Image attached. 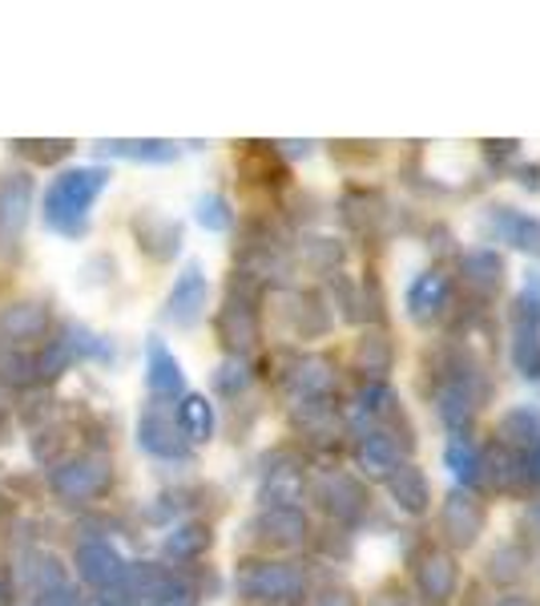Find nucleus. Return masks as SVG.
<instances>
[{"label": "nucleus", "mask_w": 540, "mask_h": 606, "mask_svg": "<svg viewBox=\"0 0 540 606\" xmlns=\"http://www.w3.org/2000/svg\"><path fill=\"white\" fill-rule=\"evenodd\" d=\"M431 166L440 170L444 179L448 182H456L463 174V170H468V154H452V158H444V154H431Z\"/></svg>", "instance_id": "obj_28"}, {"label": "nucleus", "mask_w": 540, "mask_h": 606, "mask_svg": "<svg viewBox=\"0 0 540 606\" xmlns=\"http://www.w3.org/2000/svg\"><path fill=\"white\" fill-rule=\"evenodd\" d=\"M468 271H476L480 283H492L500 280V259L492 251H480V255H468Z\"/></svg>", "instance_id": "obj_26"}, {"label": "nucleus", "mask_w": 540, "mask_h": 606, "mask_svg": "<svg viewBox=\"0 0 540 606\" xmlns=\"http://www.w3.org/2000/svg\"><path fill=\"white\" fill-rule=\"evenodd\" d=\"M73 566H78L81 583L101 590V595H110V590H122L125 583V558L113 551L110 542H81L78 554H73Z\"/></svg>", "instance_id": "obj_4"}, {"label": "nucleus", "mask_w": 540, "mask_h": 606, "mask_svg": "<svg viewBox=\"0 0 540 606\" xmlns=\"http://www.w3.org/2000/svg\"><path fill=\"white\" fill-rule=\"evenodd\" d=\"M53 315H49V303L44 300H17L0 312V340L12 344V349H24L49 332Z\"/></svg>", "instance_id": "obj_7"}, {"label": "nucleus", "mask_w": 540, "mask_h": 606, "mask_svg": "<svg viewBox=\"0 0 540 606\" xmlns=\"http://www.w3.org/2000/svg\"><path fill=\"white\" fill-rule=\"evenodd\" d=\"M110 186V170L105 166H73L61 170L53 186L44 191V223L53 226L57 235L78 239L85 231V219L93 211V202Z\"/></svg>", "instance_id": "obj_1"}, {"label": "nucleus", "mask_w": 540, "mask_h": 606, "mask_svg": "<svg viewBox=\"0 0 540 606\" xmlns=\"http://www.w3.org/2000/svg\"><path fill=\"white\" fill-rule=\"evenodd\" d=\"M98 150L110 158H130V162H174L177 158L174 142H162V138H110V142H98Z\"/></svg>", "instance_id": "obj_10"}, {"label": "nucleus", "mask_w": 540, "mask_h": 606, "mask_svg": "<svg viewBox=\"0 0 540 606\" xmlns=\"http://www.w3.org/2000/svg\"><path fill=\"white\" fill-rule=\"evenodd\" d=\"M29 583H33L37 595H44V590H57V586H65V566H61V558H53V554H33L29 558Z\"/></svg>", "instance_id": "obj_17"}, {"label": "nucleus", "mask_w": 540, "mask_h": 606, "mask_svg": "<svg viewBox=\"0 0 540 606\" xmlns=\"http://www.w3.org/2000/svg\"><path fill=\"white\" fill-rule=\"evenodd\" d=\"M206 300H210L206 271H202V263H186L166 295V320L177 327H194L202 320V312H206Z\"/></svg>", "instance_id": "obj_5"}, {"label": "nucleus", "mask_w": 540, "mask_h": 606, "mask_svg": "<svg viewBox=\"0 0 540 606\" xmlns=\"http://www.w3.org/2000/svg\"><path fill=\"white\" fill-rule=\"evenodd\" d=\"M500 606H529V603H520V598H512V603H500Z\"/></svg>", "instance_id": "obj_33"}, {"label": "nucleus", "mask_w": 540, "mask_h": 606, "mask_svg": "<svg viewBox=\"0 0 540 606\" xmlns=\"http://www.w3.org/2000/svg\"><path fill=\"white\" fill-rule=\"evenodd\" d=\"M238 590L246 598H291L303 590V574L283 566V562H258V566H246L238 574Z\"/></svg>", "instance_id": "obj_8"}, {"label": "nucleus", "mask_w": 540, "mask_h": 606, "mask_svg": "<svg viewBox=\"0 0 540 606\" xmlns=\"http://www.w3.org/2000/svg\"><path fill=\"white\" fill-rule=\"evenodd\" d=\"M396 445H391V437H384V433H371V437L359 445V461H364L371 473H387L396 469Z\"/></svg>", "instance_id": "obj_19"}, {"label": "nucleus", "mask_w": 540, "mask_h": 606, "mask_svg": "<svg viewBox=\"0 0 540 606\" xmlns=\"http://www.w3.org/2000/svg\"><path fill=\"white\" fill-rule=\"evenodd\" d=\"M456 583V570L448 558H431L428 566H424V586H428L431 595H448Z\"/></svg>", "instance_id": "obj_23"}, {"label": "nucleus", "mask_w": 540, "mask_h": 606, "mask_svg": "<svg viewBox=\"0 0 540 606\" xmlns=\"http://www.w3.org/2000/svg\"><path fill=\"white\" fill-rule=\"evenodd\" d=\"M537 469H540V445H537Z\"/></svg>", "instance_id": "obj_34"}, {"label": "nucleus", "mask_w": 540, "mask_h": 606, "mask_svg": "<svg viewBox=\"0 0 540 606\" xmlns=\"http://www.w3.org/2000/svg\"><path fill=\"white\" fill-rule=\"evenodd\" d=\"M37 606H81L78 590L73 586H57V590H44V595H37Z\"/></svg>", "instance_id": "obj_29"}, {"label": "nucleus", "mask_w": 540, "mask_h": 606, "mask_svg": "<svg viewBox=\"0 0 540 606\" xmlns=\"http://www.w3.org/2000/svg\"><path fill=\"white\" fill-rule=\"evenodd\" d=\"M448 465H452L456 477H463V482H472V477H476V465H480V457H476L472 445H463V441H452V445H448Z\"/></svg>", "instance_id": "obj_24"}, {"label": "nucleus", "mask_w": 540, "mask_h": 606, "mask_svg": "<svg viewBox=\"0 0 540 606\" xmlns=\"http://www.w3.org/2000/svg\"><path fill=\"white\" fill-rule=\"evenodd\" d=\"M391 494L408 505V509H424V505H428V482H424V473L416 469H399L396 482H391Z\"/></svg>", "instance_id": "obj_21"}, {"label": "nucleus", "mask_w": 540, "mask_h": 606, "mask_svg": "<svg viewBox=\"0 0 540 606\" xmlns=\"http://www.w3.org/2000/svg\"><path fill=\"white\" fill-rule=\"evenodd\" d=\"M444 292H448L444 275H424V280H419L416 287L408 292V307L416 315H431L444 303Z\"/></svg>", "instance_id": "obj_18"}, {"label": "nucleus", "mask_w": 540, "mask_h": 606, "mask_svg": "<svg viewBox=\"0 0 540 606\" xmlns=\"http://www.w3.org/2000/svg\"><path fill=\"white\" fill-rule=\"evenodd\" d=\"M444 526H448V534H452L456 542H472L476 534H480V509H476V502H468V497L448 502Z\"/></svg>", "instance_id": "obj_15"}, {"label": "nucleus", "mask_w": 540, "mask_h": 606, "mask_svg": "<svg viewBox=\"0 0 540 606\" xmlns=\"http://www.w3.org/2000/svg\"><path fill=\"white\" fill-rule=\"evenodd\" d=\"M194 219H198L206 231H226L231 226V202L222 199V194H202L194 202Z\"/></svg>", "instance_id": "obj_22"}, {"label": "nucleus", "mask_w": 540, "mask_h": 606, "mask_svg": "<svg viewBox=\"0 0 540 606\" xmlns=\"http://www.w3.org/2000/svg\"><path fill=\"white\" fill-rule=\"evenodd\" d=\"M33 360H37V381H57V376L73 364V352H69L65 336H61V340H49L44 349H37Z\"/></svg>", "instance_id": "obj_16"}, {"label": "nucleus", "mask_w": 540, "mask_h": 606, "mask_svg": "<svg viewBox=\"0 0 540 606\" xmlns=\"http://www.w3.org/2000/svg\"><path fill=\"white\" fill-rule=\"evenodd\" d=\"M258 529H263V538L275 542V546H295V542L303 538L307 522H303V514L291 509V505H271L263 514V522H258Z\"/></svg>", "instance_id": "obj_12"}, {"label": "nucleus", "mask_w": 540, "mask_h": 606, "mask_svg": "<svg viewBox=\"0 0 540 606\" xmlns=\"http://www.w3.org/2000/svg\"><path fill=\"white\" fill-rule=\"evenodd\" d=\"M206 529L202 526H177L166 534V554L170 558H194V554L206 551Z\"/></svg>", "instance_id": "obj_20"}, {"label": "nucleus", "mask_w": 540, "mask_h": 606, "mask_svg": "<svg viewBox=\"0 0 540 606\" xmlns=\"http://www.w3.org/2000/svg\"><path fill=\"white\" fill-rule=\"evenodd\" d=\"M492 223H497V231L508 239V243H517V248L540 255V219H529V214H517V211H505V206H500Z\"/></svg>", "instance_id": "obj_13"}, {"label": "nucleus", "mask_w": 540, "mask_h": 606, "mask_svg": "<svg viewBox=\"0 0 540 606\" xmlns=\"http://www.w3.org/2000/svg\"><path fill=\"white\" fill-rule=\"evenodd\" d=\"M17 147L33 158L37 166H53L57 158H65L73 150V142H17Z\"/></svg>", "instance_id": "obj_25"}, {"label": "nucleus", "mask_w": 540, "mask_h": 606, "mask_svg": "<svg viewBox=\"0 0 540 606\" xmlns=\"http://www.w3.org/2000/svg\"><path fill=\"white\" fill-rule=\"evenodd\" d=\"M174 425L186 441H210V433H214V408H210L206 396H182Z\"/></svg>", "instance_id": "obj_11"}, {"label": "nucleus", "mask_w": 540, "mask_h": 606, "mask_svg": "<svg viewBox=\"0 0 540 606\" xmlns=\"http://www.w3.org/2000/svg\"><path fill=\"white\" fill-rule=\"evenodd\" d=\"M137 445H142L150 457H162V461L186 457V437L177 433L174 413H166L162 404H150V408L137 416Z\"/></svg>", "instance_id": "obj_6"}, {"label": "nucleus", "mask_w": 540, "mask_h": 606, "mask_svg": "<svg viewBox=\"0 0 540 606\" xmlns=\"http://www.w3.org/2000/svg\"><path fill=\"white\" fill-rule=\"evenodd\" d=\"M0 381H4V384H17V388L33 384L37 381V360H33V352L4 344V349H0Z\"/></svg>", "instance_id": "obj_14"}, {"label": "nucleus", "mask_w": 540, "mask_h": 606, "mask_svg": "<svg viewBox=\"0 0 540 606\" xmlns=\"http://www.w3.org/2000/svg\"><path fill=\"white\" fill-rule=\"evenodd\" d=\"M33 219V174L0 179V248H17Z\"/></svg>", "instance_id": "obj_3"}, {"label": "nucleus", "mask_w": 540, "mask_h": 606, "mask_svg": "<svg viewBox=\"0 0 540 606\" xmlns=\"http://www.w3.org/2000/svg\"><path fill=\"white\" fill-rule=\"evenodd\" d=\"M145 606H194V598H190V590L182 583H174L162 598H154V603H145Z\"/></svg>", "instance_id": "obj_31"}, {"label": "nucleus", "mask_w": 540, "mask_h": 606, "mask_svg": "<svg viewBox=\"0 0 540 606\" xmlns=\"http://www.w3.org/2000/svg\"><path fill=\"white\" fill-rule=\"evenodd\" d=\"M298 384H303V388H327L332 376H327L323 364H307V368H298Z\"/></svg>", "instance_id": "obj_30"}, {"label": "nucleus", "mask_w": 540, "mask_h": 606, "mask_svg": "<svg viewBox=\"0 0 540 606\" xmlns=\"http://www.w3.org/2000/svg\"><path fill=\"white\" fill-rule=\"evenodd\" d=\"M145 384H150V393L162 396V401L186 388V372H182L174 352L162 344V336H150V344H145Z\"/></svg>", "instance_id": "obj_9"}, {"label": "nucleus", "mask_w": 540, "mask_h": 606, "mask_svg": "<svg viewBox=\"0 0 540 606\" xmlns=\"http://www.w3.org/2000/svg\"><path fill=\"white\" fill-rule=\"evenodd\" d=\"M93 606H133L130 598H122V595H105V598H98Z\"/></svg>", "instance_id": "obj_32"}, {"label": "nucleus", "mask_w": 540, "mask_h": 606, "mask_svg": "<svg viewBox=\"0 0 540 606\" xmlns=\"http://www.w3.org/2000/svg\"><path fill=\"white\" fill-rule=\"evenodd\" d=\"M113 482L110 461L98 457V453H78V457H61L49 469V489L65 505L93 502L98 494H105Z\"/></svg>", "instance_id": "obj_2"}, {"label": "nucleus", "mask_w": 540, "mask_h": 606, "mask_svg": "<svg viewBox=\"0 0 540 606\" xmlns=\"http://www.w3.org/2000/svg\"><path fill=\"white\" fill-rule=\"evenodd\" d=\"M214 384H218L222 393H238V388L246 384V368L238 364V360H231V364H222V368H218Z\"/></svg>", "instance_id": "obj_27"}, {"label": "nucleus", "mask_w": 540, "mask_h": 606, "mask_svg": "<svg viewBox=\"0 0 540 606\" xmlns=\"http://www.w3.org/2000/svg\"><path fill=\"white\" fill-rule=\"evenodd\" d=\"M537 522H540V509H537Z\"/></svg>", "instance_id": "obj_35"}]
</instances>
